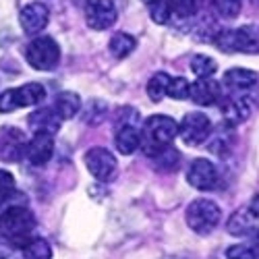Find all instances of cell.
Instances as JSON below:
<instances>
[{
  "mask_svg": "<svg viewBox=\"0 0 259 259\" xmlns=\"http://www.w3.org/2000/svg\"><path fill=\"white\" fill-rule=\"evenodd\" d=\"M179 135V124L175 118L164 116V114H156V116H149L145 120V126L141 131V143L139 147L147 156H156L160 154L164 147H168L175 137Z\"/></svg>",
  "mask_w": 259,
  "mask_h": 259,
  "instance_id": "1",
  "label": "cell"
},
{
  "mask_svg": "<svg viewBox=\"0 0 259 259\" xmlns=\"http://www.w3.org/2000/svg\"><path fill=\"white\" fill-rule=\"evenodd\" d=\"M35 228V218L27 205H15L0 213V234L9 239L13 245L23 247Z\"/></svg>",
  "mask_w": 259,
  "mask_h": 259,
  "instance_id": "2",
  "label": "cell"
},
{
  "mask_svg": "<svg viewBox=\"0 0 259 259\" xmlns=\"http://www.w3.org/2000/svg\"><path fill=\"white\" fill-rule=\"evenodd\" d=\"M213 44L222 52L259 54V25H245L239 29H220Z\"/></svg>",
  "mask_w": 259,
  "mask_h": 259,
  "instance_id": "3",
  "label": "cell"
},
{
  "mask_svg": "<svg viewBox=\"0 0 259 259\" xmlns=\"http://www.w3.org/2000/svg\"><path fill=\"white\" fill-rule=\"evenodd\" d=\"M222 211L209 199H195L187 207V224L197 234H209L220 224Z\"/></svg>",
  "mask_w": 259,
  "mask_h": 259,
  "instance_id": "4",
  "label": "cell"
},
{
  "mask_svg": "<svg viewBox=\"0 0 259 259\" xmlns=\"http://www.w3.org/2000/svg\"><path fill=\"white\" fill-rule=\"evenodd\" d=\"M25 60L35 71H52L60 60V48L52 37H35L25 50Z\"/></svg>",
  "mask_w": 259,
  "mask_h": 259,
  "instance_id": "5",
  "label": "cell"
},
{
  "mask_svg": "<svg viewBox=\"0 0 259 259\" xmlns=\"http://www.w3.org/2000/svg\"><path fill=\"white\" fill-rule=\"evenodd\" d=\"M44 98H46V90H44V85H39V83H27L23 88L7 90L0 96V112H13L17 108L35 106Z\"/></svg>",
  "mask_w": 259,
  "mask_h": 259,
  "instance_id": "6",
  "label": "cell"
},
{
  "mask_svg": "<svg viewBox=\"0 0 259 259\" xmlns=\"http://www.w3.org/2000/svg\"><path fill=\"white\" fill-rule=\"evenodd\" d=\"M179 135L187 145H201L211 135V120L201 112H191L179 124Z\"/></svg>",
  "mask_w": 259,
  "mask_h": 259,
  "instance_id": "7",
  "label": "cell"
},
{
  "mask_svg": "<svg viewBox=\"0 0 259 259\" xmlns=\"http://www.w3.org/2000/svg\"><path fill=\"white\" fill-rule=\"evenodd\" d=\"M85 21L96 31H104L116 23V7L112 0H88L85 3Z\"/></svg>",
  "mask_w": 259,
  "mask_h": 259,
  "instance_id": "8",
  "label": "cell"
},
{
  "mask_svg": "<svg viewBox=\"0 0 259 259\" xmlns=\"http://www.w3.org/2000/svg\"><path fill=\"white\" fill-rule=\"evenodd\" d=\"M85 164L88 170L98 181H110L116 172V158L104 147H94L85 154Z\"/></svg>",
  "mask_w": 259,
  "mask_h": 259,
  "instance_id": "9",
  "label": "cell"
},
{
  "mask_svg": "<svg viewBox=\"0 0 259 259\" xmlns=\"http://www.w3.org/2000/svg\"><path fill=\"white\" fill-rule=\"evenodd\" d=\"M187 181L197 191H211V189H215V185H218V170H215V166L209 160L199 158L189 166Z\"/></svg>",
  "mask_w": 259,
  "mask_h": 259,
  "instance_id": "10",
  "label": "cell"
},
{
  "mask_svg": "<svg viewBox=\"0 0 259 259\" xmlns=\"http://www.w3.org/2000/svg\"><path fill=\"white\" fill-rule=\"evenodd\" d=\"M48 19H50V11H48L46 5L31 3V5H27L23 11H21L19 23H21V27H23L25 33L35 35V33H39L41 29H46Z\"/></svg>",
  "mask_w": 259,
  "mask_h": 259,
  "instance_id": "11",
  "label": "cell"
},
{
  "mask_svg": "<svg viewBox=\"0 0 259 259\" xmlns=\"http://www.w3.org/2000/svg\"><path fill=\"white\" fill-rule=\"evenodd\" d=\"M189 98L199 104V106H211V104H218L222 100V83L215 81L211 77L207 79H199L195 83H191V90H189Z\"/></svg>",
  "mask_w": 259,
  "mask_h": 259,
  "instance_id": "12",
  "label": "cell"
},
{
  "mask_svg": "<svg viewBox=\"0 0 259 259\" xmlns=\"http://www.w3.org/2000/svg\"><path fill=\"white\" fill-rule=\"evenodd\" d=\"M52 154H54V137L50 133H35L25 149V156L35 166H44L52 158Z\"/></svg>",
  "mask_w": 259,
  "mask_h": 259,
  "instance_id": "13",
  "label": "cell"
},
{
  "mask_svg": "<svg viewBox=\"0 0 259 259\" xmlns=\"http://www.w3.org/2000/svg\"><path fill=\"white\" fill-rule=\"evenodd\" d=\"M25 149H27V143L23 133H19L17 128H7L3 141H0V158L9 162H17L25 156Z\"/></svg>",
  "mask_w": 259,
  "mask_h": 259,
  "instance_id": "14",
  "label": "cell"
},
{
  "mask_svg": "<svg viewBox=\"0 0 259 259\" xmlns=\"http://www.w3.org/2000/svg\"><path fill=\"white\" fill-rule=\"evenodd\" d=\"M222 114H224V120L232 126V124H239L243 120L249 118V102L245 96H228V98H222Z\"/></svg>",
  "mask_w": 259,
  "mask_h": 259,
  "instance_id": "15",
  "label": "cell"
},
{
  "mask_svg": "<svg viewBox=\"0 0 259 259\" xmlns=\"http://www.w3.org/2000/svg\"><path fill=\"white\" fill-rule=\"evenodd\" d=\"M116 149L122 156H131L141 143V131L139 126L128 122V124H116V137H114Z\"/></svg>",
  "mask_w": 259,
  "mask_h": 259,
  "instance_id": "16",
  "label": "cell"
},
{
  "mask_svg": "<svg viewBox=\"0 0 259 259\" xmlns=\"http://www.w3.org/2000/svg\"><path fill=\"white\" fill-rule=\"evenodd\" d=\"M60 116L56 114L54 108H39L29 116V126L35 133H50L54 135L60 128Z\"/></svg>",
  "mask_w": 259,
  "mask_h": 259,
  "instance_id": "17",
  "label": "cell"
},
{
  "mask_svg": "<svg viewBox=\"0 0 259 259\" xmlns=\"http://www.w3.org/2000/svg\"><path fill=\"white\" fill-rule=\"evenodd\" d=\"M257 81H259L257 73L249 69H230L224 75L226 88H230L232 92H249L253 85H257Z\"/></svg>",
  "mask_w": 259,
  "mask_h": 259,
  "instance_id": "18",
  "label": "cell"
},
{
  "mask_svg": "<svg viewBox=\"0 0 259 259\" xmlns=\"http://www.w3.org/2000/svg\"><path fill=\"white\" fill-rule=\"evenodd\" d=\"M255 215L249 211V209H239L230 215V220L226 224L228 232L234 234V236H247L255 230Z\"/></svg>",
  "mask_w": 259,
  "mask_h": 259,
  "instance_id": "19",
  "label": "cell"
},
{
  "mask_svg": "<svg viewBox=\"0 0 259 259\" xmlns=\"http://www.w3.org/2000/svg\"><path fill=\"white\" fill-rule=\"evenodd\" d=\"M54 110H56V114H58L62 120H64V118H73V116L79 114V110H81V100H79V96L73 94V92H62V94H58L56 100H54Z\"/></svg>",
  "mask_w": 259,
  "mask_h": 259,
  "instance_id": "20",
  "label": "cell"
},
{
  "mask_svg": "<svg viewBox=\"0 0 259 259\" xmlns=\"http://www.w3.org/2000/svg\"><path fill=\"white\" fill-rule=\"evenodd\" d=\"M110 54L118 60L126 58L128 54H131L135 48H137V39L133 35H128V33H116L112 39H110Z\"/></svg>",
  "mask_w": 259,
  "mask_h": 259,
  "instance_id": "21",
  "label": "cell"
},
{
  "mask_svg": "<svg viewBox=\"0 0 259 259\" xmlns=\"http://www.w3.org/2000/svg\"><path fill=\"white\" fill-rule=\"evenodd\" d=\"M21 251H23V257L25 259H50L52 257V249L50 245L44 241V239H31L21 247Z\"/></svg>",
  "mask_w": 259,
  "mask_h": 259,
  "instance_id": "22",
  "label": "cell"
},
{
  "mask_svg": "<svg viewBox=\"0 0 259 259\" xmlns=\"http://www.w3.org/2000/svg\"><path fill=\"white\" fill-rule=\"evenodd\" d=\"M191 71L195 73L199 79H207V77H211L215 71H218V64H215V60L211 56L197 54V56H193V60H191Z\"/></svg>",
  "mask_w": 259,
  "mask_h": 259,
  "instance_id": "23",
  "label": "cell"
},
{
  "mask_svg": "<svg viewBox=\"0 0 259 259\" xmlns=\"http://www.w3.org/2000/svg\"><path fill=\"white\" fill-rule=\"evenodd\" d=\"M154 162H156V168L158 170H166V172H170V170H177L179 168V162H181V154L177 152L175 147H164L160 154H156L154 156Z\"/></svg>",
  "mask_w": 259,
  "mask_h": 259,
  "instance_id": "24",
  "label": "cell"
},
{
  "mask_svg": "<svg viewBox=\"0 0 259 259\" xmlns=\"http://www.w3.org/2000/svg\"><path fill=\"white\" fill-rule=\"evenodd\" d=\"M211 7L218 17L234 19V17H239V13L243 9V0H211Z\"/></svg>",
  "mask_w": 259,
  "mask_h": 259,
  "instance_id": "25",
  "label": "cell"
},
{
  "mask_svg": "<svg viewBox=\"0 0 259 259\" xmlns=\"http://www.w3.org/2000/svg\"><path fill=\"white\" fill-rule=\"evenodd\" d=\"M168 83H170V77L166 73H156L152 79L147 81V96L152 98L154 102H160L166 96Z\"/></svg>",
  "mask_w": 259,
  "mask_h": 259,
  "instance_id": "26",
  "label": "cell"
},
{
  "mask_svg": "<svg viewBox=\"0 0 259 259\" xmlns=\"http://www.w3.org/2000/svg\"><path fill=\"white\" fill-rule=\"evenodd\" d=\"M147 7H149V15H152L154 23L164 25V23H168V21H170V17H172L170 0H152Z\"/></svg>",
  "mask_w": 259,
  "mask_h": 259,
  "instance_id": "27",
  "label": "cell"
},
{
  "mask_svg": "<svg viewBox=\"0 0 259 259\" xmlns=\"http://www.w3.org/2000/svg\"><path fill=\"white\" fill-rule=\"evenodd\" d=\"M201 5H203V0H170L172 13L183 17V19H189L193 15H197Z\"/></svg>",
  "mask_w": 259,
  "mask_h": 259,
  "instance_id": "28",
  "label": "cell"
},
{
  "mask_svg": "<svg viewBox=\"0 0 259 259\" xmlns=\"http://www.w3.org/2000/svg\"><path fill=\"white\" fill-rule=\"evenodd\" d=\"M189 90H191V83L185 77H175V79L170 77L166 96H170L172 100H187L189 98Z\"/></svg>",
  "mask_w": 259,
  "mask_h": 259,
  "instance_id": "29",
  "label": "cell"
},
{
  "mask_svg": "<svg viewBox=\"0 0 259 259\" xmlns=\"http://www.w3.org/2000/svg\"><path fill=\"white\" fill-rule=\"evenodd\" d=\"M226 131L228 128H220L218 133H213V139L209 141V149L213 154H218V156H222V154H226L228 149H230V141H226Z\"/></svg>",
  "mask_w": 259,
  "mask_h": 259,
  "instance_id": "30",
  "label": "cell"
},
{
  "mask_svg": "<svg viewBox=\"0 0 259 259\" xmlns=\"http://www.w3.org/2000/svg\"><path fill=\"white\" fill-rule=\"evenodd\" d=\"M15 205H27V199L23 193H9V195H3L0 197V213L7 211L9 207H15Z\"/></svg>",
  "mask_w": 259,
  "mask_h": 259,
  "instance_id": "31",
  "label": "cell"
},
{
  "mask_svg": "<svg viewBox=\"0 0 259 259\" xmlns=\"http://www.w3.org/2000/svg\"><path fill=\"white\" fill-rule=\"evenodd\" d=\"M226 259H253V251L247 245H232L226 251Z\"/></svg>",
  "mask_w": 259,
  "mask_h": 259,
  "instance_id": "32",
  "label": "cell"
},
{
  "mask_svg": "<svg viewBox=\"0 0 259 259\" xmlns=\"http://www.w3.org/2000/svg\"><path fill=\"white\" fill-rule=\"evenodd\" d=\"M15 191V177L7 170H0V197Z\"/></svg>",
  "mask_w": 259,
  "mask_h": 259,
  "instance_id": "33",
  "label": "cell"
},
{
  "mask_svg": "<svg viewBox=\"0 0 259 259\" xmlns=\"http://www.w3.org/2000/svg\"><path fill=\"white\" fill-rule=\"evenodd\" d=\"M249 211L255 215V218H259V195L253 197V201H251V205H249Z\"/></svg>",
  "mask_w": 259,
  "mask_h": 259,
  "instance_id": "34",
  "label": "cell"
},
{
  "mask_svg": "<svg viewBox=\"0 0 259 259\" xmlns=\"http://www.w3.org/2000/svg\"><path fill=\"white\" fill-rule=\"evenodd\" d=\"M251 251H253V259H259V230L255 232V241H253Z\"/></svg>",
  "mask_w": 259,
  "mask_h": 259,
  "instance_id": "35",
  "label": "cell"
},
{
  "mask_svg": "<svg viewBox=\"0 0 259 259\" xmlns=\"http://www.w3.org/2000/svg\"><path fill=\"white\" fill-rule=\"evenodd\" d=\"M143 3H145V5H149V3H152V0H143Z\"/></svg>",
  "mask_w": 259,
  "mask_h": 259,
  "instance_id": "36",
  "label": "cell"
},
{
  "mask_svg": "<svg viewBox=\"0 0 259 259\" xmlns=\"http://www.w3.org/2000/svg\"><path fill=\"white\" fill-rule=\"evenodd\" d=\"M253 3H255V5H259V0H253Z\"/></svg>",
  "mask_w": 259,
  "mask_h": 259,
  "instance_id": "37",
  "label": "cell"
}]
</instances>
